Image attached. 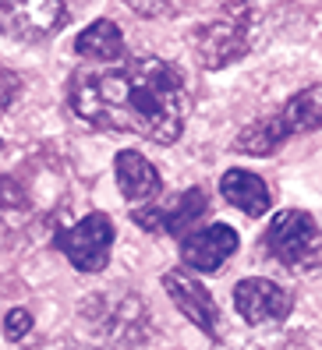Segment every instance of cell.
<instances>
[{
	"mask_svg": "<svg viewBox=\"0 0 322 350\" xmlns=\"http://www.w3.org/2000/svg\"><path fill=\"white\" fill-rule=\"evenodd\" d=\"M68 107L96 131L138 135L170 146L188 120V89L159 57H117L82 64L68 78Z\"/></svg>",
	"mask_w": 322,
	"mask_h": 350,
	"instance_id": "1",
	"label": "cell"
},
{
	"mask_svg": "<svg viewBox=\"0 0 322 350\" xmlns=\"http://www.w3.org/2000/svg\"><path fill=\"white\" fill-rule=\"evenodd\" d=\"M308 131H322V85H308V89L294 92L280 110L248 124L237 135V152L273 156L287 138L308 135Z\"/></svg>",
	"mask_w": 322,
	"mask_h": 350,
	"instance_id": "2",
	"label": "cell"
},
{
	"mask_svg": "<svg viewBox=\"0 0 322 350\" xmlns=\"http://www.w3.org/2000/svg\"><path fill=\"white\" fill-rule=\"evenodd\" d=\"M255 11L245 4V0H237V4H227L224 14L213 18L209 25H202L195 32V53L198 60L209 68V71H219L234 64V60H241L252 43H255Z\"/></svg>",
	"mask_w": 322,
	"mask_h": 350,
	"instance_id": "3",
	"label": "cell"
},
{
	"mask_svg": "<svg viewBox=\"0 0 322 350\" xmlns=\"http://www.w3.org/2000/svg\"><path fill=\"white\" fill-rule=\"evenodd\" d=\"M319 244H322V230L315 216H308L305 209H284L276 213L266 226L263 248L269 258H276L287 269H305L315 265L319 258Z\"/></svg>",
	"mask_w": 322,
	"mask_h": 350,
	"instance_id": "4",
	"label": "cell"
},
{
	"mask_svg": "<svg viewBox=\"0 0 322 350\" xmlns=\"http://www.w3.org/2000/svg\"><path fill=\"white\" fill-rule=\"evenodd\" d=\"M113 223L107 213H89L82 216L75 226L53 234V248L64 255L78 273H99L110 262L113 252Z\"/></svg>",
	"mask_w": 322,
	"mask_h": 350,
	"instance_id": "5",
	"label": "cell"
},
{
	"mask_svg": "<svg viewBox=\"0 0 322 350\" xmlns=\"http://www.w3.org/2000/svg\"><path fill=\"white\" fill-rule=\"evenodd\" d=\"M68 25L64 0H0V36L39 43Z\"/></svg>",
	"mask_w": 322,
	"mask_h": 350,
	"instance_id": "6",
	"label": "cell"
},
{
	"mask_svg": "<svg viewBox=\"0 0 322 350\" xmlns=\"http://www.w3.org/2000/svg\"><path fill=\"white\" fill-rule=\"evenodd\" d=\"M209 213V195L202 188H188L180 191L170 205H146V209H135L131 219L142 226L146 234H170V237H185L191 234L198 219Z\"/></svg>",
	"mask_w": 322,
	"mask_h": 350,
	"instance_id": "7",
	"label": "cell"
},
{
	"mask_svg": "<svg viewBox=\"0 0 322 350\" xmlns=\"http://www.w3.org/2000/svg\"><path fill=\"white\" fill-rule=\"evenodd\" d=\"M237 230L227 223H213V226H195L191 234L180 237V262L191 273H219L224 262H230V255L237 252Z\"/></svg>",
	"mask_w": 322,
	"mask_h": 350,
	"instance_id": "8",
	"label": "cell"
},
{
	"mask_svg": "<svg viewBox=\"0 0 322 350\" xmlns=\"http://www.w3.org/2000/svg\"><path fill=\"white\" fill-rule=\"evenodd\" d=\"M163 291L174 301V308L191 325H198L213 340L219 336V308H216L213 294L202 286V280H198L191 269H170V273H163Z\"/></svg>",
	"mask_w": 322,
	"mask_h": 350,
	"instance_id": "9",
	"label": "cell"
},
{
	"mask_svg": "<svg viewBox=\"0 0 322 350\" xmlns=\"http://www.w3.org/2000/svg\"><path fill=\"white\" fill-rule=\"evenodd\" d=\"M234 308L248 325H266V322L287 319L294 301L280 283L263 280V276H248V280H241L234 286Z\"/></svg>",
	"mask_w": 322,
	"mask_h": 350,
	"instance_id": "10",
	"label": "cell"
},
{
	"mask_svg": "<svg viewBox=\"0 0 322 350\" xmlns=\"http://www.w3.org/2000/svg\"><path fill=\"white\" fill-rule=\"evenodd\" d=\"M92 312H99V319H92V325H99V333L113 343L110 350H131V343L142 336L146 319H149V308L131 294L96 301Z\"/></svg>",
	"mask_w": 322,
	"mask_h": 350,
	"instance_id": "11",
	"label": "cell"
},
{
	"mask_svg": "<svg viewBox=\"0 0 322 350\" xmlns=\"http://www.w3.org/2000/svg\"><path fill=\"white\" fill-rule=\"evenodd\" d=\"M113 177H117V188L120 195H124L135 209H142V205H152L159 198V191H163V180H159V170L152 167V163L135 152V149H124L117 152L113 159Z\"/></svg>",
	"mask_w": 322,
	"mask_h": 350,
	"instance_id": "12",
	"label": "cell"
},
{
	"mask_svg": "<svg viewBox=\"0 0 322 350\" xmlns=\"http://www.w3.org/2000/svg\"><path fill=\"white\" fill-rule=\"evenodd\" d=\"M219 191H224V198L230 205H237L245 216H263L273 205V195L266 188V180L258 174H252V170H227L224 177H219Z\"/></svg>",
	"mask_w": 322,
	"mask_h": 350,
	"instance_id": "13",
	"label": "cell"
},
{
	"mask_svg": "<svg viewBox=\"0 0 322 350\" xmlns=\"http://www.w3.org/2000/svg\"><path fill=\"white\" fill-rule=\"evenodd\" d=\"M75 53L82 60H89V64L117 60V57H124V32H120V25L110 22V18H99V22H92L89 29L78 32Z\"/></svg>",
	"mask_w": 322,
	"mask_h": 350,
	"instance_id": "14",
	"label": "cell"
},
{
	"mask_svg": "<svg viewBox=\"0 0 322 350\" xmlns=\"http://www.w3.org/2000/svg\"><path fill=\"white\" fill-rule=\"evenodd\" d=\"M32 219V195L14 177H0V230H22Z\"/></svg>",
	"mask_w": 322,
	"mask_h": 350,
	"instance_id": "15",
	"label": "cell"
},
{
	"mask_svg": "<svg viewBox=\"0 0 322 350\" xmlns=\"http://www.w3.org/2000/svg\"><path fill=\"white\" fill-rule=\"evenodd\" d=\"M29 329H32V315L25 312V308H11L8 319H4V336L8 340H22Z\"/></svg>",
	"mask_w": 322,
	"mask_h": 350,
	"instance_id": "16",
	"label": "cell"
},
{
	"mask_svg": "<svg viewBox=\"0 0 322 350\" xmlns=\"http://www.w3.org/2000/svg\"><path fill=\"white\" fill-rule=\"evenodd\" d=\"M18 92H22V78L0 64V110H8L11 103L18 99Z\"/></svg>",
	"mask_w": 322,
	"mask_h": 350,
	"instance_id": "17",
	"label": "cell"
},
{
	"mask_svg": "<svg viewBox=\"0 0 322 350\" xmlns=\"http://www.w3.org/2000/svg\"><path fill=\"white\" fill-rule=\"evenodd\" d=\"M124 4H128L135 14H142V18H159V14H167L170 0H124Z\"/></svg>",
	"mask_w": 322,
	"mask_h": 350,
	"instance_id": "18",
	"label": "cell"
}]
</instances>
